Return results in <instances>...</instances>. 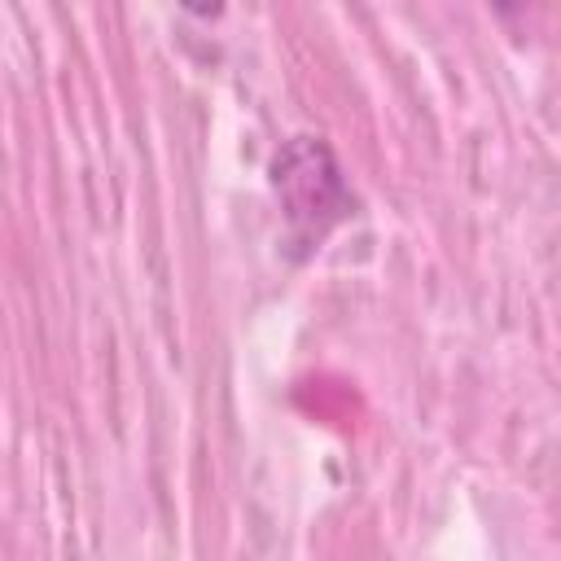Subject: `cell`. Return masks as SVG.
Returning <instances> with one entry per match:
<instances>
[{"mask_svg":"<svg viewBox=\"0 0 561 561\" xmlns=\"http://www.w3.org/2000/svg\"><path fill=\"white\" fill-rule=\"evenodd\" d=\"M272 188L285 210V232L298 250H316L346 215H355V197L342 180V167L320 136H289L276 149Z\"/></svg>","mask_w":561,"mask_h":561,"instance_id":"obj_1","label":"cell"}]
</instances>
